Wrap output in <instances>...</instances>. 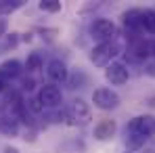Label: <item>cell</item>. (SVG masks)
Returning a JSON list of instances; mask_svg holds the SVG:
<instances>
[{"instance_id": "277c9868", "label": "cell", "mask_w": 155, "mask_h": 153, "mask_svg": "<svg viewBox=\"0 0 155 153\" xmlns=\"http://www.w3.org/2000/svg\"><path fill=\"white\" fill-rule=\"evenodd\" d=\"M92 103H94V107L101 109V111H113V109L120 107L122 99H120V95H117L113 88L99 86V88L92 90Z\"/></svg>"}, {"instance_id": "5b68a950", "label": "cell", "mask_w": 155, "mask_h": 153, "mask_svg": "<svg viewBox=\"0 0 155 153\" xmlns=\"http://www.w3.org/2000/svg\"><path fill=\"white\" fill-rule=\"evenodd\" d=\"M126 130L138 134V136H143V138H151L155 134V115H149V113L136 115V118H132L128 122Z\"/></svg>"}, {"instance_id": "ffe728a7", "label": "cell", "mask_w": 155, "mask_h": 153, "mask_svg": "<svg viewBox=\"0 0 155 153\" xmlns=\"http://www.w3.org/2000/svg\"><path fill=\"white\" fill-rule=\"evenodd\" d=\"M25 105H27V111H29V113H40V111H44V107H42V103H40L38 97L25 101Z\"/></svg>"}, {"instance_id": "6da1fadb", "label": "cell", "mask_w": 155, "mask_h": 153, "mask_svg": "<svg viewBox=\"0 0 155 153\" xmlns=\"http://www.w3.org/2000/svg\"><path fill=\"white\" fill-rule=\"evenodd\" d=\"M122 52V46L117 40H111V42H103V44H97L92 51H90V63L97 65V67H107L113 63V59Z\"/></svg>"}, {"instance_id": "2e32d148", "label": "cell", "mask_w": 155, "mask_h": 153, "mask_svg": "<svg viewBox=\"0 0 155 153\" xmlns=\"http://www.w3.org/2000/svg\"><path fill=\"white\" fill-rule=\"evenodd\" d=\"M145 143H147V138H143V136H138V134H134V132H128V130H126V147H128L130 151L140 149Z\"/></svg>"}, {"instance_id": "52a82bcc", "label": "cell", "mask_w": 155, "mask_h": 153, "mask_svg": "<svg viewBox=\"0 0 155 153\" xmlns=\"http://www.w3.org/2000/svg\"><path fill=\"white\" fill-rule=\"evenodd\" d=\"M130 78V72L126 67V63L122 61H113L111 65L105 67V80L111 84V86H124Z\"/></svg>"}, {"instance_id": "7a4b0ae2", "label": "cell", "mask_w": 155, "mask_h": 153, "mask_svg": "<svg viewBox=\"0 0 155 153\" xmlns=\"http://www.w3.org/2000/svg\"><path fill=\"white\" fill-rule=\"evenodd\" d=\"M90 38L97 42V44H103V42H111V40H117V27L111 19H105L99 17L90 23Z\"/></svg>"}, {"instance_id": "3957f363", "label": "cell", "mask_w": 155, "mask_h": 153, "mask_svg": "<svg viewBox=\"0 0 155 153\" xmlns=\"http://www.w3.org/2000/svg\"><path fill=\"white\" fill-rule=\"evenodd\" d=\"M67 120H69V124H74V126H86V124H90V120H92V109H90V103H86L84 99H74V101L69 103V107H67Z\"/></svg>"}, {"instance_id": "8992f818", "label": "cell", "mask_w": 155, "mask_h": 153, "mask_svg": "<svg viewBox=\"0 0 155 153\" xmlns=\"http://www.w3.org/2000/svg\"><path fill=\"white\" fill-rule=\"evenodd\" d=\"M38 99H40L44 109H57L63 103V92L57 84H44L38 92Z\"/></svg>"}, {"instance_id": "ac0fdd59", "label": "cell", "mask_w": 155, "mask_h": 153, "mask_svg": "<svg viewBox=\"0 0 155 153\" xmlns=\"http://www.w3.org/2000/svg\"><path fill=\"white\" fill-rule=\"evenodd\" d=\"M38 8L44 11V13H59L61 11V2L59 0H40Z\"/></svg>"}, {"instance_id": "5bb4252c", "label": "cell", "mask_w": 155, "mask_h": 153, "mask_svg": "<svg viewBox=\"0 0 155 153\" xmlns=\"http://www.w3.org/2000/svg\"><path fill=\"white\" fill-rule=\"evenodd\" d=\"M23 67H25L27 74H36V72H40L42 67H44V59H42V55L40 52H29L25 59V63H23Z\"/></svg>"}, {"instance_id": "8fae6325", "label": "cell", "mask_w": 155, "mask_h": 153, "mask_svg": "<svg viewBox=\"0 0 155 153\" xmlns=\"http://www.w3.org/2000/svg\"><path fill=\"white\" fill-rule=\"evenodd\" d=\"M25 69H23V63L19 59H6L4 63H0V78L4 82H11V80H17Z\"/></svg>"}, {"instance_id": "44dd1931", "label": "cell", "mask_w": 155, "mask_h": 153, "mask_svg": "<svg viewBox=\"0 0 155 153\" xmlns=\"http://www.w3.org/2000/svg\"><path fill=\"white\" fill-rule=\"evenodd\" d=\"M34 88H36V82L31 78H25L23 80V90H34Z\"/></svg>"}, {"instance_id": "4fadbf2b", "label": "cell", "mask_w": 155, "mask_h": 153, "mask_svg": "<svg viewBox=\"0 0 155 153\" xmlns=\"http://www.w3.org/2000/svg\"><path fill=\"white\" fill-rule=\"evenodd\" d=\"M115 132H117V124H115V120L105 118V120H101L99 124H94L92 136H94L97 141H109V138L115 136Z\"/></svg>"}, {"instance_id": "30bf717a", "label": "cell", "mask_w": 155, "mask_h": 153, "mask_svg": "<svg viewBox=\"0 0 155 153\" xmlns=\"http://www.w3.org/2000/svg\"><path fill=\"white\" fill-rule=\"evenodd\" d=\"M0 132H4L8 136H17L19 134V120L6 107H0Z\"/></svg>"}, {"instance_id": "7c38bea8", "label": "cell", "mask_w": 155, "mask_h": 153, "mask_svg": "<svg viewBox=\"0 0 155 153\" xmlns=\"http://www.w3.org/2000/svg\"><path fill=\"white\" fill-rule=\"evenodd\" d=\"M126 55H128L132 61H145V59L151 55V44L145 42L143 38H132V42H130Z\"/></svg>"}, {"instance_id": "9a60e30c", "label": "cell", "mask_w": 155, "mask_h": 153, "mask_svg": "<svg viewBox=\"0 0 155 153\" xmlns=\"http://www.w3.org/2000/svg\"><path fill=\"white\" fill-rule=\"evenodd\" d=\"M143 32L155 34V8H145L143 11Z\"/></svg>"}, {"instance_id": "7402d4cb", "label": "cell", "mask_w": 155, "mask_h": 153, "mask_svg": "<svg viewBox=\"0 0 155 153\" xmlns=\"http://www.w3.org/2000/svg\"><path fill=\"white\" fill-rule=\"evenodd\" d=\"M4 153H19L15 147H4Z\"/></svg>"}, {"instance_id": "ba28073f", "label": "cell", "mask_w": 155, "mask_h": 153, "mask_svg": "<svg viewBox=\"0 0 155 153\" xmlns=\"http://www.w3.org/2000/svg\"><path fill=\"white\" fill-rule=\"evenodd\" d=\"M44 72H46V78L51 80V84H67V80H69V69L61 59H51L46 63Z\"/></svg>"}, {"instance_id": "d6986e66", "label": "cell", "mask_w": 155, "mask_h": 153, "mask_svg": "<svg viewBox=\"0 0 155 153\" xmlns=\"http://www.w3.org/2000/svg\"><path fill=\"white\" fill-rule=\"evenodd\" d=\"M67 84H69V88H82V86L86 84V74H84L82 69H78L74 76H69Z\"/></svg>"}, {"instance_id": "9c48e42d", "label": "cell", "mask_w": 155, "mask_h": 153, "mask_svg": "<svg viewBox=\"0 0 155 153\" xmlns=\"http://www.w3.org/2000/svg\"><path fill=\"white\" fill-rule=\"evenodd\" d=\"M122 23L130 36H138L143 32V8H128L122 15Z\"/></svg>"}, {"instance_id": "e0dca14e", "label": "cell", "mask_w": 155, "mask_h": 153, "mask_svg": "<svg viewBox=\"0 0 155 153\" xmlns=\"http://www.w3.org/2000/svg\"><path fill=\"white\" fill-rule=\"evenodd\" d=\"M23 6V0H0V15H11Z\"/></svg>"}, {"instance_id": "603a6c76", "label": "cell", "mask_w": 155, "mask_h": 153, "mask_svg": "<svg viewBox=\"0 0 155 153\" xmlns=\"http://www.w3.org/2000/svg\"><path fill=\"white\" fill-rule=\"evenodd\" d=\"M4 86H6V82H4V80H2V78H0V92H2V90H4Z\"/></svg>"}]
</instances>
